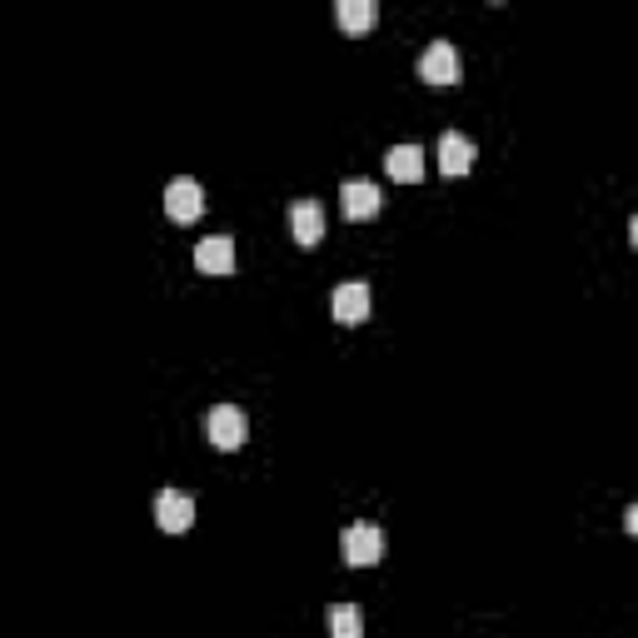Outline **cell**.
<instances>
[{"mask_svg":"<svg viewBox=\"0 0 638 638\" xmlns=\"http://www.w3.org/2000/svg\"><path fill=\"white\" fill-rule=\"evenodd\" d=\"M369 309H375V295H369L365 280H344L340 290H334V319H340V324L355 330V324L369 319Z\"/></svg>","mask_w":638,"mask_h":638,"instance_id":"5b68a950","label":"cell"},{"mask_svg":"<svg viewBox=\"0 0 638 638\" xmlns=\"http://www.w3.org/2000/svg\"><path fill=\"white\" fill-rule=\"evenodd\" d=\"M340 25L349 30V36H365V30H375V21H379V5L375 0H340Z\"/></svg>","mask_w":638,"mask_h":638,"instance_id":"7c38bea8","label":"cell"},{"mask_svg":"<svg viewBox=\"0 0 638 638\" xmlns=\"http://www.w3.org/2000/svg\"><path fill=\"white\" fill-rule=\"evenodd\" d=\"M330 638H365V614H359V603H334L330 609Z\"/></svg>","mask_w":638,"mask_h":638,"instance_id":"4fadbf2b","label":"cell"},{"mask_svg":"<svg viewBox=\"0 0 638 638\" xmlns=\"http://www.w3.org/2000/svg\"><path fill=\"white\" fill-rule=\"evenodd\" d=\"M195 270L200 274H230L235 270V240L230 235H210L195 245Z\"/></svg>","mask_w":638,"mask_h":638,"instance_id":"52a82bcc","label":"cell"},{"mask_svg":"<svg viewBox=\"0 0 638 638\" xmlns=\"http://www.w3.org/2000/svg\"><path fill=\"white\" fill-rule=\"evenodd\" d=\"M340 549H344V564L349 568H375L379 559H384V533H379L375 524H349Z\"/></svg>","mask_w":638,"mask_h":638,"instance_id":"7a4b0ae2","label":"cell"},{"mask_svg":"<svg viewBox=\"0 0 638 638\" xmlns=\"http://www.w3.org/2000/svg\"><path fill=\"white\" fill-rule=\"evenodd\" d=\"M459 50L450 46V40H434V46L419 56V81L425 85H459Z\"/></svg>","mask_w":638,"mask_h":638,"instance_id":"277c9868","label":"cell"},{"mask_svg":"<svg viewBox=\"0 0 638 638\" xmlns=\"http://www.w3.org/2000/svg\"><path fill=\"white\" fill-rule=\"evenodd\" d=\"M469 165H474L469 135H459V131L439 135V175H469Z\"/></svg>","mask_w":638,"mask_h":638,"instance_id":"9c48e42d","label":"cell"},{"mask_svg":"<svg viewBox=\"0 0 638 638\" xmlns=\"http://www.w3.org/2000/svg\"><path fill=\"white\" fill-rule=\"evenodd\" d=\"M340 200H344V214H349V220H375L379 214V185H369V180H344Z\"/></svg>","mask_w":638,"mask_h":638,"instance_id":"8fae6325","label":"cell"},{"mask_svg":"<svg viewBox=\"0 0 638 638\" xmlns=\"http://www.w3.org/2000/svg\"><path fill=\"white\" fill-rule=\"evenodd\" d=\"M290 230H295V240L305 249H315L319 240H324V210H319V200H295L290 205Z\"/></svg>","mask_w":638,"mask_h":638,"instance_id":"ba28073f","label":"cell"},{"mask_svg":"<svg viewBox=\"0 0 638 638\" xmlns=\"http://www.w3.org/2000/svg\"><path fill=\"white\" fill-rule=\"evenodd\" d=\"M165 214L175 220V225H195V220L205 214V189H200V180H189V175L170 180V185H165Z\"/></svg>","mask_w":638,"mask_h":638,"instance_id":"3957f363","label":"cell"},{"mask_svg":"<svg viewBox=\"0 0 638 638\" xmlns=\"http://www.w3.org/2000/svg\"><path fill=\"white\" fill-rule=\"evenodd\" d=\"M384 170H390V180H400V185H419V180H425V150H419V145H394V150L384 155Z\"/></svg>","mask_w":638,"mask_h":638,"instance_id":"30bf717a","label":"cell"},{"mask_svg":"<svg viewBox=\"0 0 638 638\" xmlns=\"http://www.w3.org/2000/svg\"><path fill=\"white\" fill-rule=\"evenodd\" d=\"M155 524L165 533H185L195 524V499L180 494V489H160L155 494Z\"/></svg>","mask_w":638,"mask_h":638,"instance_id":"8992f818","label":"cell"},{"mask_svg":"<svg viewBox=\"0 0 638 638\" xmlns=\"http://www.w3.org/2000/svg\"><path fill=\"white\" fill-rule=\"evenodd\" d=\"M205 434H210V444H214L220 454L245 450V439H249V419H245V409H235V404H214L210 419H205Z\"/></svg>","mask_w":638,"mask_h":638,"instance_id":"6da1fadb","label":"cell"}]
</instances>
